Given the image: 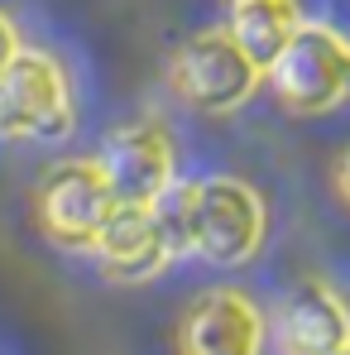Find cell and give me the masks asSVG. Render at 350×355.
Returning a JSON list of instances; mask_svg holds the SVG:
<instances>
[{"mask_svg": "<svg viewBox=\"0 0 350 355\" xmlns=\"http://www.w3.org/2000/svg\"><path fill=\"white\" fill-rule=\"evenodd\" d=\"M77 125L72 72L49 49H19L0 72V139L10 144H58Z\"/></svg>", "mask_w": 350, "mask_h": 355, "instance_id": "obj_1", "label": "cell"}, {"mask_svg": "<svg viewBox=\"0 0 350 355\" xmlns=\"http://www.w3.org/2000/svg\"><path fill=\"white\" fill-rule=\"evenodd\" d=\"M116 211L120 202L96 159L53 164L39 182V192H34V221H39L44 240L62 254H87L91 259L106 226L116 221Z\"/></svg>", "mask_w": 350, "mask_h": 355, "instance_id": "obj_2", "label": "cell"}, {"mask_svg": "<svg viewBox=\"0 0 350 355\" xmlns=\"http://www.w3.org/2000/svg\"><path fill=\"white\" fill-rule=\"evenodd\" d=\"M264 240H269V207L245 178H192V254L197 259L216 269H240L264 250Z\"/></svg>", "mask_w": 350, "mask_h": 355, "instance_id": "obj_3", "label": "cell"}, {"mask_svg": "<svg viewBox=\"0 0 350 355\" xmlns=\"http://www.w3.org/2000/svg\"><path fill=\"white\" fill-rule=\"evenodd\" d=\"M264 82L288 116H331L350 101V39L322 19H307Z\"/></svg>", "mask_w": 350, "mask_h": 355, "instance_id": "obj_4", "label": "cell"}, {"mask_svg": "<svg viewBox=\"0 0 350 355\" xmlns=\"http://www.w3.org/2000/svg\"><path fill=\"white\" fill-rule=\"evenodd\" d=\"M259 82H264L259 62L235 44L226 24L197 29L168 62V92L187 111H202V116L240 111L259 92Z\"/></svg>", "mask_w": 350, "mask_h": 355, "instance_id": "obj_5", "label": "cell"}, {"mask_svg": "<svg viewBox=\"0 0 350 355\" xmlns=\"http://www.w3.org/2000/svg\"><path fill=\"white\" fill-rule=\"evenodd\" d=\"M120 207H154L177 182V144L159 120H130L101 135L96 154Z\"/></svg>", "mask_w": 350, "mask_h": 355, "instance_id": "obj_6", "label": "cell"}, {"mask_svg": "<svg viewBox=\"0 0 350 355\" xmlns=\"http://www.w3.org/2000/svg\"><path fill=\"white\" fill-rule=\"evenodd\" d=\"M269 322L240 288H207L177 322V355H264Z\"/></svg>", "mask_w": 350, "mask_h": 355, "instance_id": "obj_7", "label": "cell"}, {"mask_svg": "<svg viewBox=\"0 0 350 355\" xmlns=\"http://www.w3.org/2000/svg\"><path fill=\"white\" fill-rule=\"evenodd\" d=\"M269 336L279 355H336L350 346V307L322 279H302L279 297L269 317Z\"/></svg>", "mask_w": 350, "mask_h": 355, "instance_id": "obj_8", "label": "cell"}, {"mask_svg": "<svg viewBox=\"0 0 350 355\" xmlns=\"http://www.w3.org/2000/svg\"><path fill=\"white\" fill-rule=\"evenodd\" d=\"M91 259H96L101 279H111V284H149L177 254L154 216V207H120Z\"/></svg>", "mask_w": 350, "mask_h": 355, "instance_id": "obj_9", "label": "cell"}, {"mask_svg": "<svg viewBox=\"0 0 350 355\" xmlns=\"http://www.w3.org/2000/svg\"><path fill=\"white\" fill-rule=\"evenodd\" d=\"M302 24H307L302 0H226V29L259 62V72L279 62V53L297 39Z\"/></svg>", "mask_w": 350, "mask_h": 355, "instance_id": "obj_10", "label": "cell"}, {"mask_svg": "<svg viewBox=\"0 0 350 355\" xmlns=\"http://www.w3.org/2000/svg\"><path fill=\"white\" fill-rule=\"evenodd\" d=\"M19 49H24V39H19V24L0 10V72L10 67V62L19 58Z\"/></svg>", "mask_w": 350, "mask_h": 355, "instance_id": "obj_11", "label": "cell"}, {"mask_svg": "<svg viewBox=\"0 0 350 355\" xmlns=\"http://www.w3.org/2000/svg\"><path fill=\"white\" fill-rule=\"evenodd\" d=\"M336 192L350 202V144L341 149V159H336Z\"/></svg>", "mask_w": 350, "mask_h": 355, "instance_id": "obj_12", "label": "cell"}, {"mask_svg": "<svg viewBox=\"0 0 350 355\" xmlns=\"http://www.w3.org/2000/svg\"><path fill=\"white\" fill-rule=\"evenodd\" d=\"M336 355H350V346H341V351H336Z\"/></svg>", "mask_w": 350, "mask_h": 355, "instance_id": "obj_13", "label": "cell"}]
</instances>
